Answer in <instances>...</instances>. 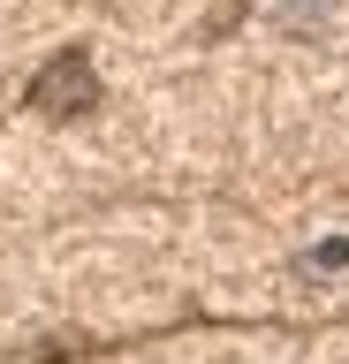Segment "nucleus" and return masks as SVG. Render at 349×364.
Segmentation results:
<instances>
[{
	"label": "nucleus",
	"instance_id": "obj_1",
	"mask_svg": "<svg viewBox=\"0 0 349 364\" xmlns=\"http://www.w3.org/2000/svg\"><path fill=\"white\" fill-rule=\"evenodd\" d=\"M23 107L46 114V122H76L84 107H99V76H92V61H84V53H53V61L23 84Z\"/></svg>",
	"mask_w": 349,
	"mask_h": 364
}]
</instances>
